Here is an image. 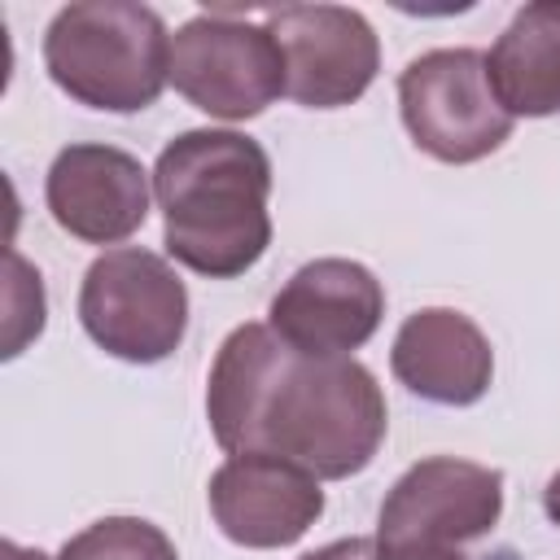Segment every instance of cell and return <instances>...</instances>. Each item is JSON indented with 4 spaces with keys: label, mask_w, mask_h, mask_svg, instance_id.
<instances>
[{
    "label": "cell",
    "mask_w": 560,
    "mask_h": 560,
    "mask_svg": "<svg viewBox=\"0 0 560 560\" xmlns=\"http://www.w3.org/2000/svg\"><path fill=\"white\" fill-rule=\"evenodd\" d=\"M385 315L381 280L354 258H315L302 262L280 293L271 298L267 328L302 354L350 359Z\"/></svg>",
    "instance_id": "cell-9"
},
{
    "label": "cell",
    "mask_w": 560,
    "mask_h": 560,
    "mask_svg": "<svg viewBox=\"0 0 560 560\" xmlns=\"http://www.w3.org/2000/svg\"><path fill=\"white\" fill-rule=\"evenodd\" d=\"M206 420L228 455H280L319 481L363 472L389 429L385 394L359 359L302 354L267 324L223 337L206 376Z\"/></svg>",
    "instance_id": "cell-1"
},
{
    "label": "cell",
    "mask_w": 560,
    "mask_h": 560,
    "mask_svg": "<svg viewBox=\"0 0 560 560\" xmlns=\"http://www.w3.org/2000/svg\"><path fill=\"white\" fill-rule=\"evenodd\" d=\"M542 512L551 525H560V472H551V481L542 486Z\"/></svg>",
    "instance_id": "cell-16"
},
{
    "label": "cell",
    "mask_w": 560,
    "mask_h": 560,
    "mask_svg": "<svg viewBox=\"0 0 560 560\" xmlns=\"http://www.w3.org/2000/svg\"><path fill=\"white\" fill-rule=\"evenodd\" d=\"M284 52L289 96L306 109H341L359 101L381 70V39L359 9L284 4L267 13Z\"/></svg>",
    "instance_id": "cell-8"
},
{
    "label": "cell",
    "mask_w": 560,
    "mask_h": 560,
    "mask_svg": "<svg viewBox=\"0 0 560 560\" xmlns=\"http://www.w3.org/2000/svg\"><path fill=\"white\" fill-rule=\"evenodd\" d=\"M389 368L398 385H407L424 402L472 407L494 381V350L490 337L464 311L424 306L402 319L389 350Z\"/></svg>",
    "instance_id": "cell-12"
},
{
    "label": "cell",
    "mask_w": 560,
    "mask_h": 560,
    "mask_svg": "<svg viewBox=\"0 0 560 560\" xmlns=\"http://www.w3.org/2000/svg\"><path fill=\"white\" fill-rule=\"evenodd\" d=\"M486 74L512 118L560 114V0L516 9L486 52Z\"/></svg>",
    "instance_id": "cell-13"
},
{
    "label": "cell",
    "mask_w": 560,
    "mask_h": 560,
    "mask_svg": "<svg viewBox=\"0 0 560 560\" xmlns=\"http://www.w3.org/2000/svg\"><path fill=\"white\" fill-rule=\"evenodd\" d=\"M302 560H389V556L381 551L376 538H337V542H328V547L306 551Z\"/></svg>",
    "instance_id": "cell-15"
},
{
    "label": "cell",
    "mask_w": 560,
    "mask_h": 560,
    "mask_svg": "<svg viewBox=\"0 0 560 560\" xmlns=\"http://www.w3.org/2000/svg\"><path fill=\"white\" fill-rule=\"evenodd\" d=\"M433 560H464L459 551H442V556H433Z\"/></svg>",
    "instance_id": "cell-18"
},
{
    "label": "cell",
    "mask_w": 560,
    "mask_h": 560,
    "mask_svg": "<svg viewBox=\"0 0 560 560\" xmlns=\"http://www.w3.org/2000/svg\"><path fill=\"white\" fill-rule=\"evenodd\" d=\"M503 516V472L429 455L411 464L385 494L376 516V542L389 560H433L490 534Z\"/></svg>",
    "instance_id": "cell-5"
},
{
    "label": "cell",
    "mask_w": 560,
    "mask_h": 560,
    "mask_svg": "<svg viewBox=\"0 0 560 560\" xmlns=\"http://www.w3.org/2000/svg\"><path fill=\"white\" fill-rule=\"evenodd\" d=\"M0 560H52V556H44L39 547H18V542H4V547H0Z\"/></svg>",
    "instance_id": "cell-17"
},
{
    "label": "cell",
    "mask_w": 560,
    "mask_h": 560,
    "mask_svg": "<svg viewBox=\"0 0 560 560\" xmlns=\"http://www.w3.org/2000/svg\"><path fill=\"white\" fill-rule=\"evenodd\" d=\"M79 324L122 363H162L188 332V289L162 254L118 245L83 271Z\"/></svg>",
    "instance_id": "cell-4"
},
{
    "label": "cell",
    "mask_w": 560,
    "mask_h": 560,
    "mask_svg": "<svg viewBox=\"0 0 560 560\" xmlns=\"http://www.w3.org/2000/svg\"><path fill=\"white\" fill-rule=\"evenodd\" d=\"M171 83L210 118L245 122L289 92L271 26L232 13H197L171 35Z\"/></svg>",
    "instance_id": "cell-6"
},
{
    "label": "cell",
    "mask_w": 560,
    "mask_h": 560,
    "mask_svg": "<svg viewBox=\"0 0 560 560\" xmlns=\"http://www.w3.org/2000/svg\"><path fill=\"white\" fill-rule=\"evenodd\" d=\"M398 109L416 149L451 166L490 158L516 122L499 105L486 52L477 48H433L411 57L398 74Z\"/></svg>",
    "instance_id": "cell-7"
},
{
    "label": "cell",
    "mask_w": 560,
    "mask_h": 560,
    "mask_svg": "<svg viewBox=\"0 0 560 560\" xmlns=\"http://www.w3.org/2000/svg\"><path fill=\"white\" fill-rule=\"evenodd\" d=\"M44 66L70 101L105 114H136L171 83V35L149 4L79 0L48 22Z\"/></svg>",
    "instance_id": "cell-3"
},
{
    "label": "cell",
    "mask_w": 560,
    "mask_h": 560,
    "mask_svg": "<svg viewBox=\"0 0 560 560\" xmlns=\"http://www.w3.org/2000/svg\"><path fill=\"white\" fill-rule=\"evenodd\" d=\"M162 245L197 276H245L271 245V158L228 127L179 131L153 162Z\"/></svg>",
    "instance_id": "cell-2"
},
{
    "label": "cell",
    "mask_w": 560,
    "mask_h": 560,
    "mask_svg": "<svg viewBox=\"0 0 560 560\" xmlns=\"http://www.w3.org/2000/svg\"><path fill=\"white\" fill-rule=\"evenodd\" d=\"M149 171L114 144H66L44 179L48 214L88 245H118L149 219Z\"/></svg>",
    "instance_id": "cell-11"
},
{
    "label": "cell",
    "mask_w": 560,
    "mask_h": 560,
    "mask_svg": "<svg viewBox=\"0 0 560 560\" xmlns=\"http://www.w3.org/2000/svg\"><path fill=\"white\" fill-rule=\"evenodd\" d=\"M219 534L249 551L298 542L324 516L319 477L280 455H228L206 490Z\"/></svg>",
    "instance_id": "cell-10"
},
{
    "label": "cell",
    "mask_w": 560,
    "mask_h": 560,
    "mask_svg": "<svg viewBox=\"0 0 560 560\" xmlns=\"http://www.w3.org/2000/svg\"><path fill=\"white\" fill-rule=\"evenodd\" d=\"M57 560H179V556L162 525L144 516H101L74 538H66Z\"/></svg>",
    "instance_id": "cell-14"
}]
</instances>
